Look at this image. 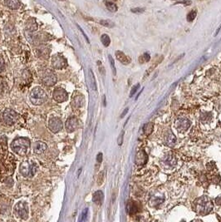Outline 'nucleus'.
I'll list each match as a JSON object with an SVG mask.
<instances>
[{
  "label": "nucleus",
  "mask_w": 221,
  "mask_h": 222,
  "mask_svg": "<svg viewBox=\"0 0 221 222\" xmlns=\"http://www.w3.org/2000/svg\"><path fill=\"white\" fill-rule=\"evenodd\" d=\"M30 141L25 137L16 138L12 143V150L18 156H26L30 149Z\"/></svg>",
  "instance_id": "obj_1"
},
{
  "label": "nucleus",
  "mask_w": 221,
  "mask_h": 222,
  "mask_svg": "<svg viewBox=\"0 0 221 222\" xmlns=\"http://www.w3.org/2000/svg\"><path fill=\"white\" fill-rule=\"evenodd\" d=\"M38 165L30 160L22 162L19 167V172L25 177H33L38 171Z\"/></svg>",
  "instance_id": "obj_2"
},
{
  "label": "nucleus",
  "mask_w": 221,
  "mask_h": 222,
  "mask_svg": "<svg viewBox=\"0 0 221 222\" xmlns=\"http://www.w3.org/2000/svg\"><path fill=\"white\" fill-rule=\"evenodd\" d=\"M47 96L45 91L40 87H36L31 91L30 92V100L32 103L36 106L43 104L47 101Z\"/></svg>",
  "instance_id": "obj_3"
},
{
  "label": "nucleus",
  "mask_w": 221,
  "mask_h": 222,
  "mask_svg": "<svg viewBox=\"0 0 221 222\" xmlns=\"http://www.w3.org/2000/svg\"><path fill=\"white\" fill-rule=\"evenodd\" d=\"M195 205H196L195 206L196 211L201 215L207 214L213 208L211 201L208 198L205 197V196L202 198H199V200L196 201Z\"/></svg>",
  "instance_id": "obj_4"
},
{
  "label": "nucleus",
  "mask_w": 221,
  "mask_h": 222,
  "mask_svg": "<svg viewBox=\"0 0 221 222\" xmlns=\"http://www.w3.org/2000/svg\"><path fill=\"white\" fill-rule=\"evenodd\" d=\"M14 212L18 217L21 219H27L28 216V206L26 202L20 201L17 203V205L14 207Z\"/></svg>",
  "instance_id": "obj_5"
},
{
  "label": "nucleus",
  "mask_w": 221,
  "mask_h": 222,
  "mask_svg": "<svg viewBox=\"0 0 221 222\" xmlns=\"http://www.w3.org/2000/svg\"><path fill=\"white\" fill-rule=\"evenodd\" d=\"M18 114L14 110L7 109L3 113V122L7 125H9V126L15 123L18 120Z\"/></svg>",
  "instance_id": "obj_6"
},
{
  "label": "nucleus",
  "mask_w": 221,
  "mask_h": 222,
  "mask_svg": "<svg viewBox=\"0 0 221 222\" xmlns=\"http://www.w3.org/2000/svg\"><path fill=\"white\" fill-rule=\"evenodd\" d=\"M63 121H61V119H59L58 117L51 118L49 122H48V128L53 133H57L58 132H60L61 130L63 129Z\"/></svg>",
  "instance_id": "obj_7"
},
{
  "label": "nucleus",
  "mask_w": 221,
  "mask_h": 222,
  "mask_svg": "<svg viewBox=\"0 0 221 222\" xmlns=\"http://www.w3.org/2000/svg\"><path fill=\"white\" fill-rule=\"evenodd\" d=\"M52 97H53V99L55 101H57V102H64L68 100V92L63 88H57L53 91Z\"/></svg>",
  "instance_id": "obj_8"
},
{
  "label": "nucleus",
  "mask_w": 221,
  "mask_h": 222,
  "mask_svg": "<svg viewBox=\"0 0 221 222\" xmlns=\"http://www.w3.org/2000/svg\"><path fill=\"white\" fill-rule=\"evenodd\" d=\"M67 65V61L62 55H54L52 58V66L55 69H63Z\"/></svg>",
  "instance_id": "obj_9"
},
{
  "label": "nucleus",
  "mask_w": 221,
  "mask_h": 222,
  "mask_svg": "<svg viewBox=\"0 0 221 222\" xmlns=\"http://www.w3.org/2000/svg\"><path fill=\"white\" fill-rule=\"evenodd\" d=\"M66 130L68 132H73L79 127V120L75 117H69L66 121Z\"/></svg>",
  "instance_id": "obj_10"
},
{
  "label": "nucleus",
  "mask_w": 221,
  "mask_h": 222,
  "mask_svg": "<svg viewBox=\"0 0 221 222\" xmlns=\"http://www.w3.org/2000/svg\"><path fill=\"white\" fill-rule=\"evenodd\" d=\"M190 121H189L188 119L184 117L179 118L177 121H176V124H175L176 128H177L178 131H180V132L186 131V130L190 127Z\"/></svg>",
  "instance_id": "obj_11"
},
{
  "label": "nucleus",
  "mask_w": 221,
  "mask_h": 222,
  "mask_svg": "<svg viewBox=\"0 0 221 222\" xmlns=\"http://www.w3.org/2000/svg\"><path fill=\"white\" fill-rule=\"evenodd\" d=\"M57 82V77L54 73H47L43 77V82L46 86H53Z\"/></svg>",
  "instance_id": "obj_12"
},
{
  "label": "nucleus",
  "mask_w": 221,
  "mask_h": 222,
  "mask_svg": "<svg viewBox=\"0 0 221 222\" xmlns=\"http://www.w3.org/2000/svg\"><path fill=\"white\" fill-rule=\"evenodd\" d=\"M83 103H84V97L82 94H76L73 97V98L72 100V106L74 108L82 107Z\"/></svg>",
  "instance_id": "obj_13"
},
{
  "label": "nucleus",
  "mask_w": 221,
  "mask_h": 222,
  "mask_svg": "<svg viewBox=\"0 0 221 222\" xmlns=\"http://www.w3.org/2000/svg\"><path fill=\"white\" fill-rule=\"evenodd\" d=\"M47 146L46 143H44L43 142H36L33 144V151L36 154H43L44 151H46Z\"/></svg>",
  "instance_id": "obj_14"
},
{
  "label": "nucleus",
  "mask_w": 221,
  "mask_h": 222,
  "mask_svg": "<svg viewBox=\"0 0 221 222\" xmlns=\"http://www.w3.org/2000/svg\"><path fill=\"white\" fill-rule=\"evenodd\" d=\"M116 58L120 63H121L124 65H127L131 63V59L121 51H117L116 52Z\"/></svg>",
  "instance_id": "obj_15"
},
{
  "label": "nucleus",
  "mask_w": 221,
  "mask_h": 222,
  "mask_svg": "<svg viewBox=\"0 0 221 222\" xmlns=\"http://www.w3.org/2000/svg\"><path fill=\"white\" fill-rule=\"evenodd\" d=\"M104 198V194L103 192L101 191H96L92 195V200L93 202L96 204V205H101L102 203V200H103Z\"/></svg>",
  "instance_id": "obj_16"
},
{
  "label": "nucleus",
  "mask_w": 221,
  "mask_h": 222,
  "mask_svg": "<svg viewBox=\"0 0 221 222\" xmlns=\"http://www.w3.org/2000/svg\"><path fill=\"white\" fill-rule=\"evenodd\" d=\"M165 140H166V143L167 145L170 146H172L175 143V136L173 135V133L170 130H168V132L165 136Z\"/></svg>",
  "instance_id": "obj_17"
},
{
  "label": "nucleus",
  "mask_w": 221,
  "mask_h": 222,
  "mask_svg": "<svg viewBox=\"0 0 221 222\" xmlns=\"http://www.w3.org/2000/svg\"><path fill=\"white\" fill-rule=\"evenodd\" d=\"M6 3L12 9H18L20 7L19 0H6Z\"/></svg>",
  "instance_id": "obj_18"
},
{
  "label": "nucleus",
  "mask_w": 221,
  "mask_h": 222,
  "mask_svg": "<svg viewBox=\"0 0 221 222\" xmlns=\"http://www.w3.org/2000/svg\"><path fill=\"white\" fill-rule=\"evenodd\" d=\"M105 4H106V7H107V8L109 10V11L111 12L117 11V5H116L114 3L110 2V1H106V2H105Z\"/></svg>",
  "instance_id": "obj_19"
},
{
  "label": "nucleus",
  "mask_w": 221,
  "mask_h": 222,
  "mask_svg": "<svg viewBox=\"0 0 221 222\" xmlns=\"http://www.w3.org/2000/svg\"><path fill=\"white\" fill-rule=\"evenodd\" d=\"M101 41L105 47H108V46L110 45V43H111V39H110L109 36L107 35V34H103V35H101Z\"/></svg>",
  "instance_id": "obj_20"
},
{
  "label": "nucleus",
  "mask_w": 221,
  "mask_h": 222,
  "mask_svg": "<svg viewBox=\"0 0 221 222\" xmlns=\"http://www.w3.org/2000/svg\"><path fill=\"white\" fill-rule=\"evenodd\" d=\"M143 131H144V132L146 135L150 134L153 131V123L150 122V123L145 124V126H144V128H143Z\"/></svg>",
  "instance_id": "obj_21"
},
{
  "label": "nucleus",
  "mask_w": 221,
  "mask_h": 222,
  "mask_svg": "<svg viewBox=\"0 0 221 222\" xmlns=\"http://www.w3.org/2000/svg\"><path fill=\"white\" fill-rule=\"evenodd\" d=\"M150 59V56L149 53L147 52H145L144 54L142 55L141 57H140L139 60H140V63H147L148 61Z\"/></svg>",
  "instance_id": "obj_22"
},
{
  "label": "nucleus",
  "mask_w": 221,
  "mask_h": 222,
  "mask_svg": "<svg viewBox=\"0 0 221 222\" xmlns=\"http://www.w3.org/2000/svg\"><path fill=\"white\" fill-rule=\"evenodd\" d=\"M196 14H197L195 10H191V11L188 14V15H187V20H188L189 22H192V21L195 18Z\"/></svg>",
  "instance_id": "obj_23"
},
{
  "label": "nucleus",
  "mask_w": 221,
  "mask_h": 222,
  "mask_svg": "<svg viewBox=\"0 0 221 222\" xmlns=\"http://www.w3.org/2000/svg\"><path fill=\"white\" fill-rule=\"evenodd\" d=\"M108 58H109L110 64H111V68H112V72H113V74H114V76H116V75H117V70H116V67H115L114 59L112 58V57L111 55L108 56Z\"/></svg>",
  "instance_id": "obj_24"
},
{
  "label": "nucleus",
  "mask_w": 221,
  "mask_h": 222,
  "mask_svg": "<svg viewBox=\"0 0 221 222\" xmlns=\"http://www.w3.org/2000/svg\"><path fill=\"white\" fill-rule=\"evenodd\" d=\"M100 23L101 25H103L105 27H112L114 26V23L112 22V21H110V20H101L100 21Z\"/></svg>",
  "instance_id": "obj_25"
},
{
  "label": "nucleus",
  "mask_w": 221,
  "mask_h": 222,
  "mask_svg": "<svg viewBox=\"0 0 221 222\" xmlns=\"http://www.w3.org/2000/svg\"><path fill=\"white\" fill-rule=\"evenodd\" d=\"M131 11L134 14H141L143 12L145 11V8H131Z\"/></svg>",
  "instance_id": "obj_26"
},
{
  "label": "nucleus",
  "mask_w": 221,
  "mask_h": 222,
  "mask_svg": "<svg viewBox=\"0 0 221 222\" xmlns=\"http://www.w3.org/2000/svg\"><path fill=\"white\" fill-rule=\"evenodd\" d=\"M140 88V84L138 83V84H137L136 86H134L133 88H132V89H131V93H130V97H131L133 96L134 94L136 93L137 92V90H138V88Z\"/></svg>",
  "instance_id": "obj_27"
},
{
  "label": "nucleus",
  "mask_w": 221,
  "mask_h": 222,
  "mask_svg": "<svg viewBox=\"0 0 221 222\" xmlns=\"http://www.w3.org/2000/svg\"><path fill=\"white\" fill-rule=\"evenodd\" d=\"M104 172L103 171H101L100 174H99V176H98V180H97V184H98L99 186H101V184L103 183V181H104V175H103Z\"/></svg>",
  "instance_id": "obj_28"
},
{
  "label": "nucleus",
  "mask_w": 221,
  "mask_h": 222,
  "mask_svg": "<svg viewBox=\"0 0 221 222\" xmlns=\"http://www.w3.org/2000/svg\"><path fill=\"white\" fill-rule=\"evenodd\" d=\"M123 137H124V132H121V134H120V136H119V137H118L117 142H118V145H119V146H121V145H122Z\"/></svg>",
  "instance_id": "obj_29"
},
{
  "label": "nucleus",
  "mask_w": 221,
  "mask_h": 222,
  "mask_svg": "<svg viewBox=\"0 0 221 222\" xmlns=\"http://www.w3.org/2000/svg\"><path fill=\"white\" fill-rule=\"evenodd\" d=\"M88 209L86 208L84 211H82V218H81V221H83L85 219H86V217H87V215H88Z\"/></svg>",
  "instance_id": "obj_30"
},
{
  "label": "nucleus",
  "mask_w": 221,
  "mask_h": 222,
  "mask_svg": "<svg viewBox=\"0 0 221 222\" xmlns=\"http://www.w3.org/2000/svg\"><path fill=\"white\" fill-rule=\"evenodd\" d=\"M3 68H4V60H3V57L0 55V72L3 71Z\"/></svg>",
  "instance_id": "obj_31"
},
{
  "label": "nucleus",
  "mask_w": 221,
  "mask_h": 222,
  "mask_svg": "<svg viewBox=\"0 0 221 222\" xmlns=\"http://www.w3.org/2000/svg\"><path fill=\"white\" fill-rule=\"evenodd\" d=\"M96 162L98 163H101L102 162V153H101V152L97 154V156H96Z\"/></svg>",
  "instance_id": "obj_32"
},
{
  "label": "nucleus",
  "mask_w": 221,
  "mask_h": 222,
  "mask_svg": "<svg viewBox=\"0 0 221 222\" xmlns=\"http://www.w3.org/2000/svg\"><path fill=\"white\" fill-rule=\"evenodd\" d=\"M78 28H79L80 31L82 32V35L84 36V38H85V39H87V41H88V43H90V41H89V39H88V36H87V35H86V34H85V33H84V32H83V30H82V27H79V26H78Z\"/></svg>",
  "instance_id": "obj_33"
},
{
  "label": "nucleus",
  "mask_w": 221,
  "mask_h": 222,
  "mask_svg": "<svg viewBox=\"0 0 221 222\" xmlns=\"http://www.w3.org/2000/svg\"><path fill=\"white\" fill-rule=\"evenodd\" d=\"M128 111H129V108H128V107H126V109L124 110V112H123V113H121V118L124 117H125V115H126V113H128Z\"/></svg>",
  "instance_id": "obj_34"
},
{
  "label": "nucleus",
  "mask_w": 221,
  "mask_h": 222,
  "mask_svg": "<svg viewBox=\"0 0 221 222\" xmlns=\"http://www.w3.org/2000/svg\"><path fill=\"white\" fill-rule=\"evenodd\" d=\"M3 82L0 80V94L3 92Z\"/></svg>",
  "instance_id": "obj_35"
},
{
  "label": "nucleus",
  "mask_w": 221,
  "mask_h": 222,
  "mask_svg": "<svg viewBox=\"0 0 221 222\" xmlns=\"http://www.w3.org/2000/svg\"><path fill=\"white\" fill-rule=\"evenodd\" d=\"M220 28H221V25H220V26H219V28H218V29H217V31H216V33H215V35H217V34H218V33H219V30H220Z\"/></svg>",
  "instance_id": "obj_36"
}]
</instances>
